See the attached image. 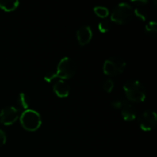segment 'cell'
<instances>
[{
  "label": "cell",
  "instance_id": "1",
  "mask_svg": "<svg viewBox=\"0 0 157 157\" xmlns=\"http://www.w3.org/2000/svg\"><path fill=\"white\" fill-rule=\"evenodd\" d=\"M76 71V63L71 58L68 57H64L58 63L56 71L47 74L44 76V79L48 83L52 82L55 78H59L64 81V80L71 78L75 75Z\"/></svg>",
  "mask_w": 157,
  "mask_h": 157
},
{
  "label": "cell",
  "instance_id": "2",
  "mask_svg": "<svg viewBox=\"0 0 157 157\" xmlns=\"http://www.w3.org/2000/svg\"><path fill=\"white\" fill-rule=\"evenodd\" d=\"M123 88L127 99L130 101L142 103L146 100V89L140 81L136 80H129L125 82Z\"/></svg>",
  "mask_w": 157,
  "mask_h": 157
},
{
  "label": "cell",
  "instance_id": "3",
  "mask_svg": "<svg viewBox=\"0 0 157 157\" xmlns=\"http://www.w3.org/2000/svg\"><path fill=\"white\" fill-rule=\"evenodd\" d=\"M20 123L23 128L29 132L38 130L41 126V117L38 111L32 109L24 110L20 115Z\"/></svg>",
  "mask_w": 157,
  "mask_h": 157
},
{
  "label": "cell",
  "instance_id": "4",
  "mask_svg": "<svg viewBox=\"0 0 157 157\" xmlns=\"http://www.w3.org/2000/svg\"><path fill=\"white\" fill-rule=\"evenodd\" d=\"M133 9L128 3L123 2L113 9L110 15V21L118 25H126L133 18Z\"/></svg>",
  "mask_w": 157,
  "mask_h": 157
},
{
  "label": "cell",
  "instance_id": "5",
  "mask_svg": "<svg viewBox=\"0 0 157 157\" xmlns=\"http://www.w3.org/2000/svg\"><path fill=\"white\" fill-rule=\"evenodd\" d=\"M126 61L119 56H113L104 61L103 71L108 76H117L121 75L126 68Z\"/></svg>",
  "mask_w": 157,
  "mask_h": 157
},
{
  "label": "cell",
  "instance_id": "6",
  "mask_svg": "<svg viewBox=\"0 0 157 157\" xmlns=\"http://www.w3.org/2000/svg\"><path fill=\"white\" fill-rule=\"evenodd\" d=\"M20 110L15 107H6L0 111V123L5 126L15 124L20 117Z\"/></svg>",
  "mask_w": 157,
  "mask_h": 157
},
{
  "label": "cell",
  "instance_id": "7",
  "mask_svg": "<svg viewBox=\"0 0 157 157\" xmlns=\"http://www.w3.org/2000/svg\"><path fill=\"white\" fill-rule=\"evenodd\" d=\"M157 116L156 112L153 110H147L140 115L139 119V125L142 130L149 132L156 127Z\"/></svg>",
  "mask_w": 157,
  "mask_h": 157
},
{
  "label": "cell",
  "instance_id": "8",
  "mask_svg": "<svg viewBox=\"0 0 157 157\" xmlns=\"http://www.w3.org/2000/svg\"><path fill=\"white\" fill-rule=\"evenodd\" d=\"M93 37L91 28L88 25H84L80 28L77 32V39L81 46L88 44Z\"/></svg>",
  "mask_w": 157,
  "mask_h": 157
},
{
  "label": "cell",
  "instance_id": "9",
  "mask_svg": "<svg viewBox=\"0 0 157 157\" xmlns=\"http://www.w3.org/2000/svg\"><path fill=\"white\" fill-rule=\"evenodd\" d=\"M132 2L136 5V7L133 9V15L141 21H147L148 18V12L144 6L148 2L147 0H137V1H133Z\"/></svg>",
  "mask_w": 157,
  "mask_h": 157
},
{
  "label": "cell",
  "instance_id": "10",
  "mask_svg": "<svg viewBox=\"0 0 157 157\" xmlns=\"http://www.w3.org/2000/svg\"><path fill=\"white\" fill-rule=\"evenodd\" d=\"M53 90L55 94L61 98H67L70 93V87L68 84L63 80H58L54 84Z\"/></svg>",
  "mask_w": 157,
  "mask_h": 157
},
{
  "label": "cell",
  "instance_id": "11",
  "mask_svg": "<svg viewBox=\"0 0 157 157\" xmlns=\"http://www.w3.org/2000/svg\"><path fill=\"white\" fill-rule=\"evenodd\" d=\"M121 115L124 121H133L136 117V110L134 106L127 101V103L121 108Z\"/></svg>",
  "mask_w": 157,
  "mask_h": 157
},
{
  "label": "cell",
  "instance_id": "12",
  "mask_svg": "<svg viewBox=\"0 0 157 157\" xmlns=\"http://www.w3.org/2000/svg\"><path fill=\"white\" fill-rule=\"evenodd\" d=\"M19 6L18 1H5L0 0V9L4 10L5 12H10L15 11Z\"/></svg>",
  "mask_w": 157,
  "mask_h": 157
},
{
  "label": "cell",
  "instance_id": "13",
  "mask_svg": "<svg viewBox=\"0 0 157 157\" xmlns=\"http://www.w3.org/2000/svg\"><path fill=\"white\" fill-rule=\"evenodd\" d=\"M18 104L19 106V108L21 110H26L29 109V105H30V101H29V98L25 93H20L18 98ZM23 110V111H24Z\"/></svg>",
  "mask_w": 157,
  "mask_h": 157
},
{
  "label": "cell",
  "instance_id": "14",
  "mask_svg": "<svg viewBox=\"0 0 157 157\" xmlns=\"http://www.w3.org/2000/svg\"><path fill=\"white\" fill-rule=\"evenodd\" d=\"M98 30L101 33H107L112 29V21L110 19H104L98 24Z\"/></svg>",
  "mask_w": 157,
  "mask_h": 157
},
{
  "label": "cell",
  "instance_id": "15",
  "mask_svg": "<svg viewBox=\"0 0 157 157\" xmlns=\"http://www.w3.org/2000/svg\"><path fill=\"white\" fill-rule=\"evenodd\" d=\"M145 32L150 37H156L157 34V23L156 21H150L145 26Z\"/></svg>",
  "mask_w": 157,
  "mask_h": 157
},
{
  "label": "cell",
  "instance_id": "16",
  "mask_svg": "<svg viewBox=\"0 0 157 157\" xmlns=\"http://www.w3.org/2000/svg\"><path fill=\"white\" fill-rule=\"evenodd\" d=\"M94 12L101 18H106L109 15V10L104 6H96L94 8Z\"/></svg>",
  "mask_w": 157,
  "mask_h": 157
},
{
  "label": "cell",
  "instance_id": "17",
  "mask_svg": "<svg viewBox=\"0 0 157 157\" xmlns=\"http://www.w3.org/2000/svg\"><path fill=\"white\" fill-rule=\"evenodd\" d=\"M104 89L107 93H110L114 87V83L111 79H107L104 83Z\"/></svg>",
  "mask_w": 157,
  "mask_h": 157
},
{
  "label": "cell",
  "instance_id": "18",
  "mask_svg": "<svg viewBox=\"0 0 157 157\" xmlns=\"http://www.w3.org/2000/svg\"><path fill=\"white\" fill-rule=\"evenodd\" d=\"M127 101H125V100H117L112 103V106L116 109H121L123 106L127 103Z\"/></svg>",
  "mask_w": 157,
  "mask_h": 157
},
{
  "label": "cell",
  "instance_id": "19",
  "mask_svg": "<svg viewBox=\"0 0 157 157\" xmlns=\"http://www.w3.org/2000/svg\"><path fill=\"white\" fill-rule=\"evenodd\" d=\"M6 140H7V138H6V133L3 130H0V147L6 144Z\"/></svg>",
  "mask_w": 157,
  "mask_h": 157
}]
</instances>
